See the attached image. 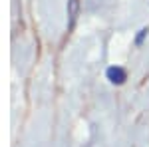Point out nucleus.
I'll list each match as a JSON object with an SVG mask.
<instances>
[{
    "instance_id": "1",
    "label": "nucleus",
    "mask_w": 149,
    "mask_h": 147,
    "mask_svg": "<svg viewBox=\"0 0 149 147\" xmlns=\"http://www.w3.org/2000/svg\"><path fill=\"white\" fill-rule=\"evenodd\" d=\"M105 78L109 79L111 84H115V86H121V84H125V79H127V72L121 66H109L105 70Z\"/></svg>"
},
{
    "instance_id": "2",
    "label": "nucleus",
    "mask_w": 149,
    "mask_h": 147,
    "mask_svg": "<svg viewBox=\"0 0 149 147\" xmlns=\"http://www.w3.org/2000/svg\"><path fill=\"white\" fill-rule=\"evenodd\" d=\"M147 28H141V30H139V34H137V38H135V46H141L143 44V40H145V36H147Z\"/></svg>"
}]
</instances>
